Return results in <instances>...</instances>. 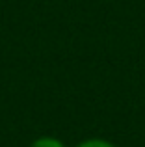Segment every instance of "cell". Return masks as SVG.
I'll list each match as a JSON object with an SVG mask.
<instances>
[{"label": "cell", "mask_w": 145, "mask_h": 147, "mask_svg": "<svg viewBox=\"0 0 145 147\" xmlns=\"http://www.w3.org/2000/svg\"><path fill=\"white\" fill-rule=\"evenodd\" d=\"M76 147H115V145L110 144L108 140H102V138H89V140L80 142Z\"/></svg>", "instance_id": "7a4b0ae2"}, {"label": "cell", "mask_w": 145, "mask_h": 147, "mask_svg": "<svg viewBox=\"0 0 145 147\" xmlns=\"http://www.w3.org/2000/svg\"><path fill=\"white\" fill-rule=\"evenodd\" d=\"M30 147H65L63 142H60L58 138H52V136H41L37 138Z\"/></svg>", "instance_id": "6da1fadb"}]
</instances>
